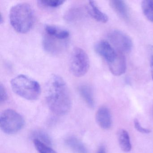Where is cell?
<instances>
[{
    "label": "cell",
    "mask_w": 153,
    "mask_h": 153,
    "mask_svg": "<svg viewBox=\"0 0 153 153\" xmlns=\"http://www.w3.org/2000/svg\"><path fill=\"white\" fill-rule=\"evenodd\" d=\"M45 97L49 108L57 115L67 114L71 107V99L65 80L59 75L50 77L45 86Z\"/></svg>",
    "instance_id": "1"
},
{
    "label": "cell",
    "mask_w": 153,
    "mask_h": 153,
    "mask_svg": "<svg viewBox=\"0 0 153 153\" xmlns=\"http://www.w3.org/2000/svg\"><path fill=\"white\" fill-rule=\"evenodd\" d=\"M9 19L11 26L17 32L26 33L31 30L34 23V13L29 4L19 3L10 9Z\"/></svg>",
    "instance_id": "2"
},
{
    "label": "cell",
    "mask_w": 153,
    "mask_h": 153,
    "mask_svg": "<svg viewBox=\"0 0 153 153\" xmlns=\"http://www.w3.org/2000/svg\"><path fill=\"white\" fill-rule=\"evenodd\" d=\"M11 88L17 95L28 100H35L40 96V84L34 79L24 75H19L10 81Z\"/></svg>",
    "instance_id": "3"
},
{
    "label": "cell",
    "mask_w": 153,
    "mask_h": 153,
    "mask_svg": "<svg viewBox=\"0 0 153 153\" xmlns=\"http://www.w3.org/2000/svg\"><path fill=\"white\" fill-rule=\"evenodd\" d=\"M25 125L24 118L18 113L12 109L4 111L0 116V127L1 130L8 134L17 133Z\"/></svg>",
    "instance_id": "4"
},
{
    "label": "cell",
    "mask_w": 153,
    "mask_h": 153,
    "mask_svg": "<svg viewBox=\"0 0 153 153\" xmlns=\"http://www.w3.org/2000/svg\"><path fill=\"white\" fill-rule=\"evenodd\" d=\"M69 68L75 76L80 77L85 75L89 69V59L84 50L80 48L74 49L70 59Z\"/></svg>",
    "instance_id": "5"
},
{
    "label": "cell",
    "mask_w": 153,
    "mask_h": 153,
    "mask_svg": "<svg viewBox=\"0 0 153 153\" xmlns=\"http://www.w3.org/2000/svg\"><path fill=\"white\" fill-rule=\"evenodd\" d=\"M108 38L118 51L128 53L132 48V42L128 35L118 30H114L109 33Z\"/></svg>",
    "instance_id": "6"
},
{
    "label": "cell",
    "mask_w": 153,
    "mask_h": 153,
    "mask_svg": "<svg viewBox=\"0 0 153 153\" xmlns=\"http://www.w3.org/2000/svg\"><path fill=\"white\" fill-rule=\"evenodd\" d=\"M95 51L108 63L113 61L117 54V52L111 45L108 42L104 40L100 41L96 44Z\"/></svg>",
    "instance_id": "7"
},
{
    "label": "cell",
    "mask_w": 153,
    "mask_h": 153,
    "mask_svg": "<svg viewBox=\"0 0 153 153\" xmlns=\"http://www.w3.org/2000/svg\"><path fill=\"white\" fill-rule=\"evenodd\" d=\"M108 64L110 71L114 76H121L126 71V60L123 53L117 51L114 59Z\"/></svg>",
    "instance_id": "8"
},
{
    "label": "cell",
    "mask_w": 153,
    "mask_h": 153,
    "mask_svg": "<svg viewBox=\"0 0 153 153\" xmlns=\"http://www.w3.org/2000/svg\"><path fill=\"white\" fill-rule=\"evenodd\" d=\"M96 120L98 125L104 129H108L111 126V116L106 107H102L98 109L96 115Z\"/></svg>",
    "instance_id": "9"
},
{
    "label": "cell",
    "mask_w": 153,
    "mask_h": 153,
    "mask_svg": "<svg viewBox=\"0 0 153 153\" xmlns=\"http://www.w3.org/2000/svg\"><path fill=\"white\" fill-rule=\"evenodd\" d=\"M45 30L46 35L61 41H65L70 36L68 30L53 25H46Z\"/></svg>",
    "instance_id": "10"
},
{
    "label": "cell",
    "mask_w": 153,
    "mask_h": 153,
    "mask_svg": "<svg viewBox=\"0 0 153 153\" xmlns=\"http://www.w3.org/2000/svg\"><path fill=\"white\" fill-rule=\"evenodd\" d=\"M87 10L89 15L97 21L103 23H106L108 21V16L99 9L94 1H88Z\"/></svg>",
    "instance_id": "11"
},
{
    "label": "cell",
    "mask_w": 153,
    "mask_h": 153,
    "mask_svg": "<svg viewBox=\"0 0 153 153\" xmlns=\"http://www.w3.org/2000/svg\"><path fill=\"white\" fill-rule=\"evenodd\" d=\"M56 38L49 36L46 34L43 40V46L45 51L51 53H54L60 51L61 48L62 42Z\"/></svg>",
    "instance_id": "12"
},
{
    "label": "cell",
    "mask_w": 153,
    "mask_h": 153,
    "mask_svg": "<svg viewBox=\"0 0 153 153\" xmlns=\"http://www.w3.org/2000/svg\"><path fill=\"white\" fill-rule=\"evenodd\" d=\"M110 5L112 8L121 17L125 20L128 19L129 16L128 10L124 1L119 0H113L110 1Z\"/></svg>",
    "instance_id": "13"
},
{
    "label": "cell",
    "mask_w": 153,
    "mask_h": 153,
    "mask_svg": "<svg viewBox=\"0 0 153 153\" xmlns=\"http://www.w3.org/2000/svg\"><path fill=\"white\" fill-rule=\"evenodd\" d=\"M79 93L88 105L91 108L94 106L95 102L92 88L89 86L82 85L79 88Z\"/></svg>",
    "instance_id": "14"
},
{
    "label": "cell",
    "mask_w": 153,
    "mask_h": 153,
    "mask_svg": "<svg viewBox=\"0 0 153 153\" xmlns=\"http://www.w3.org/2000/svg\"><path fill=\"white\" fill-rule=\"evenodd\" d=\"M65 143L75 153H86V149L84 144L75 137H69Z\"/></svg>",
    "instance_id": "15"
},
{
    "label": "cell",
    "mask_w": 153,
    "mask_h": 153,
    "mask_svg": "<svg viewBox=\"0 0 153 153\" xmlns=\"http://www.w3.org/2000/svg\"><path fill=\"white\" fill-rule=\"evenodd\" d=\"M118 140L121 149L125 152H128L131 149L129 136L127 131L121 129L119 131Z\"/></svg>",
    "instance_id": "16"
},
{
    "label": "cell",
    "mask_w": 153,
    "mask_h": 153,
    "mask_svg": "<svg viewBox=\"0 0 153 153\" xmlns=\"http://www.w3.org/2000/svg\"><path fill=\"white\" fill-rule=\"evenodd\" d=\"M141 8L145 17L153 23V0H146L142 1Z\"/></svg>",
    "instance_id": "17"
},
{
    "label": "cell",
    "mask_w": 153,
    "mask_h": 153,
    "mask_svg": "<svg viewBox=\"0 0 153 153\" xmlns=\"http://www.w3.org/2000/svg\"><path fill=\"white\" fill-rule=\"evenodd\" d=\"M33 143L36 149L39 153H57L50 146L38 140L34 139Z\"/></svg>",
    "instance_id": "18"
},
{
    "label": "cell",
    "mask_w": 153,
    "mask_h": 153,
    "mask_svg": "<svg viewBox=\"0 0 153 153\" xmlns=\"http://www.w3.org/2000/svg\"><path fill=\"white\" fill-rule=\"evenodd\" d=\"M81 16V11L77 8H73L68 10L64 15L65 20L69 22L75 21Z\"/></svg>",
    "instance_id": "19"
},
{
    "label": "cell",
    "mask_w": 153,
    "mask_h": 153,
    "mask_svg": "<svg viewBox=\"0 0 153 153\" xmlns=\"http://www.w3.org/2000/svg\"><path fill=\"white\" fill-rule=\"evenodd\" d=\"M33 135L34 139L38 140L49 146L51 145L52 141L51 138L45 132L41 131H38L35 132Z\"/></svg>",
    "instance_id": "20"
},
{
    "label": "cell",
    "mask_w": 153,
    "mask_h": 153,
    "mask_svg": "<svg viewBox=\"0 0 153 153\" xmlns=\"http://www.w3.org/2000/svg\"><path fill=\"white\" fill-rule=\"evenodd\" d=\"M38 3L45 7L51 8H56L59 7L65 2L64 1L61 0H53V1H39Z\"/></svg>",
    "instance_id": "21"
},
{
    "label": "cell",
    "mask_w": 153,
    "mask_h": 153,
    "mask_svg": "<svg viewBox=\"0 0 153 153\" xmlns=\"http://www.w3.org/2000/svg\"><path fill=\"white\" fill-rule=\"evenodd\" d=\"M134 126H135V128L139 131L142 133H149L151 131L150 130L148 129L145 128L141 127V125L140 123L138 120L137 119H135L134 121Z\"/></svg>",
    "instance_id": "22"
},
{
    "label": "cell",
    "mask_w": 153,
    "mask_h": 153,
    "mask_svg": "<svg viewBox=\"0 0 153 153\" xmlns=\"http://www.w3.org/2000/svg\"><path fill=\"white\" fill-rule=\"evenodd\" d=\"M8 95L5 88L2 84L0 85V102L2 103L7 99Z\"/></svg>",
    "instance_id": "23"
},
{
    "label": "cell",
    "mask_w": 153,
    "mask_h": 153,
    "mask_svg": "<svg viewBox=\"0 0 153 153\" xmlns=\"http://www.w3.org/2000/svg\"><path fill=\"white\" fill-rule=\"evenodd\" d=\"M150 69H151V76L153 80V46H151L150 49Z\"/></svg>",
    "instance_id": "24"
},
{
    "label": "cell",
    "mask_w": 153,
    "mask_h": 153,
    "mask_svg": "<svg viewBox=\"0 0 153 153\" xmlns=\"http://www.w3.org/2000/svg\"><path fill=\"white\" fill-rule=\"evenodd\" d=\"M96 153H106L105 148L104 147H101Z\"/></svg>",
    "instance_id": "25"
},
{
    "label": "cell",
    "mask_w": 153,
    "mask_h": 153,
    "mask_svg": "<svg viewBox=\"0 0 153 153\" xmlns=\"http://www.w3.org/2000/svg\"><path fill=\"white\" fill-rule=\"evenodd\" d=\"M3 19V17H2V15H1V20H0V22H1V24H2L3 22V20H2Z\"/></svg>",
    "instance_id": "26"
}]
</instances>
